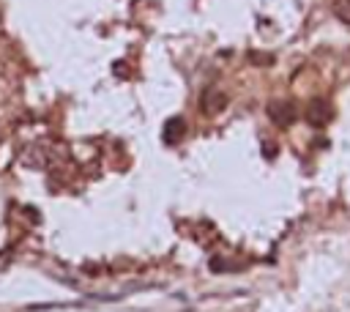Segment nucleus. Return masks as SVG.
<instances>
[{"instance_id": "nucleus-1", "label": "nucleus", "mask_w": 350, "mask_h": 312, "mask_svg": "<svg viewBox=\"0 0 350 312\" xmlns=\"http://www.w3.org/2000/svg\"><path fill=\"white\" fill-rule=\"evenodd\" d=\"M268 115H271L273 123H279V126H290V123L295 120V107H293L290 101H273V104L268 107Z\"/></svg>"}, {"instance_id": "nucleus-2", "label": "nucleus", "mask_w": 350, "mask_h": 312, "mask_svg": "<svg viewBox=\"0 0 350 312\" xmlns=\"http://www.w3.org/2000/svg\"><path fill=\"white\" fill-rule=\"evenodd\" d=\"M331 107H328V101H312L309 104V109H306V120L312 123V126H325L328 120H331Z\"/></svg>"}, {"instance_id": "nucleus-3", "label": "nucleus", "mask_w": 350, "mask_h": 312, "mask_svg": "<svg viewBox=\"0 0 350 312\" xmlns=\"http://www.w3.org/2000/svg\"><path fill=\"white\" fill-rule=\"evenodd\" d=\"M227 104V96L224 93H219V90H205V96H202V107H205V112L208 115H213V112H219L221 107Z\"/></svg>"}, {"instance_id": "nucleus-4", "label": "nucleus", "mask_w": 350, "mask_h": 312, "mask_svg": "<svg viewBox=\"0 0 350 312\" xmlns=\"http://www.w3.org/2000/svg\"><path fill=\"white\" fill-rule=\"evenodd\" d=\"M180 134H183V120H180V118L170 120V123H167V131H164V140L172 142V140H180Z\"/></svg>"}, {"instance_id": "nucleus-5", "label": "nucleus", "mask_w": 350, "mask_h": 312, "mask_svg": "<svg viewBox=\"0 0 350 312\" xmlns=\"http://www.w3.org/2000/svg\"><path fill=\"white\" fill-rule=\"evenodd\" d=\"M334 14L345 25H350V0H334Z\"/></svg>"}]
</instances>
